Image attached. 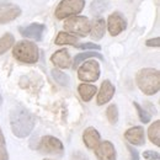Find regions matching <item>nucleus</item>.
I'll return each instance as SVG.
<instances>
[{
	"label": "nucleus",
	"instance_id": "obj_13",
	"mask_svg": "<svg viewBox=\"0 0 160 160\" xmlns=\"http://www.w3.org/2000/svg\"><path fill=\"white\" fill-rule=\"evenodd\" d=\"M124 138L128 140L131 144H134V145H143V144H145V132H144V128L140 127V126H136V127H132V128L127 129L126 133H124Z\"/></svg>",
	"mask_w": 160,
	"mask_h": 160
},
{
	"label": "nucleus",
	"instance_id": "obj_23",
	"mask_svg": "<svg viewBox=\"0 0 160 160\" xmlns=\"http://www.w3.org/2000/svg\"><path fill=\"white\" fill-rule=\"evenodd\" d=\"M51 74H52L53 79L56 80V82H58L59 85H62V86H68L69 85V82H70L69 75H67L62 70H59V69H53L51 72Z\"/></svg>",
	"mask_w": 160,
	"mask_h": 160
},
{
	"label": "nucleus",
	"instance_id": "obj_16",
	"mask_svg": "<svg viewBox=\"0 0 160 160\" xmlns=\"http://www.w3.org/2000/svg\"><path fill=\"white\" fill-rule=\"evenodd\" d=\"M106 31V22L103 19H95L90 23V36L91 38L95 41H100Z\"/></svg>",
	"mask_w": 160,
	"mask_h": 160
},
{
	"label": "nucleus",
	"instance_id": "obj_11",
	"mask_svg": "<svg viewBox=\"0 0 160 160\" xmlns=\"http://www.w3.org/2000/svg\"><path fill=\"white\" fill-rule=\"evenodd\" d=\"M44 30H46V26L43 23H31L28 26L20 27L19 28V32L21 33V36H23L26 38H32V40L41 41Z\"/></svg>",
	"mask_w": 160,
	"mask_h": 160
},
{
	"label": "nucleus",
	"instance_id": "obj_8",
	"mask_svg": "<svg viewBox=\"0 0 160 160\" xmlns=\"http://www.w3.org/2000/svg\"><path fill=\"white\" fill-rule=\"evenodd\" d=\"M21 15V8L11 2H0V25L14 21Z\"/></svg>",
	"mask_w": 160,
	"mask_h": 160
},
{
	"label": "nucleus",
	"instance_id": "obj_33",
	"mask_svg": "<svg viewBox=\"0 0 160 160\" xmlns=\"http://www.w3.org/2000/svg\"><path fill=\"white\" fill-rule=\"evenodd\" d=\"M2 103V98H1V95H0V105Z\"/></svg>",
	"mask_w": 160,
	"mask_h": 160
},
{
	"label": "nucleus",
	"instance_id": "obj_18",
	"mask_svg": "<svg viewBox=\"0 0 160 160\" xmlns=\"http://www.w3.org/2000/svg\"><path fill=\"white\" fill-rule=\"evenodd\" d=\"M148 137L153 144L157 147H160V121H155L150 124L148 129Z\"/></svg>",
	"mask_w": 160,
	"mask_h": 160
},
{
	"label": "nucleus",
	"instance_id": "obj_22",
	"mask_svg": "<svg viewBox=\"0 0 160 160\" xmlns=\"http://www.w3.org/2000/svg\"><path fill=\"white\" fill-rule=\"evenodd\" d=\"M15 43V38L11 33H5L2 37H0V56L5 53L8 49H10Z\"/></svg>",
	"mask_w": 160,
	"mask_h": 160
},
{
	"label": "nucleus",
	"instance_id": "obj_20",
	"mask_svg": "<svg viewBox=\"0 0 160 160\" xmlns=\"http://www.w3.org/2000/svg\"><path fill=\"white\" fill-rule=\"evenodd\" d=\"M89 58H99L100 60H103V57L101 56L100 53H95V52H84V53H79L75 56L74 62H73V68L77 69L82 62H85Z\"/></svg>",
	"mask_w": 160,
	"mask_h": 160
},
{
	"label": "nucleus",
	"instance_id": "obj_2",
	"mask_svg": "<svg viewBox=\"0 0 160 160\" xmlns=\"http://www.w3.org/2000/svg\"><path fill=\"white\" fill-rule=\"evenodd\" d=\"M136 82L145 95H154L160 89V73L154 68H143L136 75Z\"/></svg>",
	"mask_w": 160,
	"mask_h": 160
},
{
	"label": "nucleus",
	"instance_id": "obj_6",
	"mask_svg": "<svg viewBox=\"0 0 160 160\" xmlns=\"http://www.w3.org/2000/svg\"><path fill=\"white\" fill-rule=\"evenodd\" d=\"M78 78L85 82H92L100 78V64L96 60H85L78 68Z\"/></svg>",
	"mask_w": 160,
	"mask_h": 160
},
{
	"label": "nucleus",
	"instance_id": "obj_27",
	"mask_svg": "<svg viewBox=\"0 0 160 160\" xmlns=\"http://www.w3.org/2000/svg\"><path fill=\"white\" fill-rule=\"evenodd\" d=\"M143 157L147 160H160V154L158 152H153V150H145L143 153Z\"/></svg>",
	"mask_w": 160,
	"mask_h": 160
},
{
	"label": "nucleus",
	"instance_id": "obj_5",
	"mask_svg": "<svg viewBox=\"0 0 160 160\" xmlns=\"http://www.w3.org/2000/svg\"><path fill=\"white\" fill-rule=\"evenodd\" d=\"M85 8V0H62L56 11L54 16L58 20H64L72 16H77Z\"/></svg>",
	"mask_w": 160,
	"mask_h": 160
},
{
	"label": "nucleus",
	"instance_id": "obj_15",
	"mask_svg": "<svg viewBox=\"0 0 160 160\" xmlns=\"http://www.w3.org/2000/svg\"><path fill=\"white\" fill-rule=\"evenodd\" d=\"M100 133L98 129H95L94 127H89L84 131L82 133V140L85 143V145L89 148V149H92L95 150V148L100 144Z\"/></svg>",
	"mask_w": 160,
	"mask_h": 160
},
{
	"label": "nucleus",
	"instance_id": "obj_34",
	"mask_svg": "<svg viewBox=\"0 0 160 160\" xmlns=\"http://www.w3.org/2000/svg\"><path fill=\"white\" fill-rule=\"evenodd\" d=\"M44 160H52V159H44Z\"/></svg>",
	"mask_w": 160,
	"mask_h": 160
},
{
	"label": "nucleus",
	"instance_id": "obj_3",
	"mask_svg": "<svg viewBox=\"0 0 160 160\" xmlns=\"http://www.w3.org/2000/svg\"><path fill=\"white\" fill-rule=\"evenodd\" d=\"M12 56L21 63L26 64H35L38 62L40 52L36 43L31 41H20L14 46Z\"/></svg>",
	"mask_w": 160,
	"mask_h": 160
},
{
	"label": "nucleus",
	"instance_id": "obj_10",
	"mask_svg": "<svg viewBox=\"0 0 160 160\" xmlns=\"http://www.w3.org/2000/svg\"><path fill=\"white\" fill-rule=\"evenodd\" d=\"M95 154L99 160H116V149L110 140L100 142L95 148Z\"/></svg>",
	"mask_w": 160,
	"mask_h": 160
},
{
	"label": "nucleus",
	"instance_id": "obj_7",
	"mask_svg": "<svg viewBox=\"0 0 160 160\" xmlns=\"http://www.w3.org/2000/svg\"><path fill=\"white\" fill-rule=\"evenodd\" d=\"M41 153L43 154H49V155H63L64 153V145L58 138L52 137V136H44L42 137L38 144V148Z\"/></svg>",
	"mask_w": 160,
	"mask_h": 160
},
{
	"label": "nucleus",
	"instance_id": "obj_30",
	"mask_svg": "<svg viewBox=\"0 0 160 160\" xmlns=\"http://www.w3.org/2000/svg\"><path fill=\"white\" fill-rule=\"evenodd\" d=\"M70 160H89V158H88L84 153H81V152H77V153H73L72 159Z\"/></svg>",
	"mask_w": 160,
	"mask_h": 160
},
{
	"label": "nucleus",
	"instance_id": "obj_21",
	"mask_svg": "<svg viewBox=\"0 0 160 160\" xmlns=\"http://www.w3.org/2000/svg\"><path fill=\"white\" fill-rule=\"evenodd\" d=\"M108 8V0H94L90 4V12L94 16L101 15Z\"/></svg>",
	"mask_w": 160,
	"mask_h": 160
},
{
	"label": "nucleus",
	"instance_id": "obj_25",
	"mask_svg": "<svg viewBox=\"0 0 160 160\" xmlns=\"http://www.w3.org/2000/svg\"><path fill=\"white\" fill-rule=\"evenodd\" d=\"M133 106L136 107V110H137V112H138V117H139V120L142 123H149L150 122V115L140 106L138 102H133Z\"/></svg>",
	"mask_w": 160,
	"mask_h": 160
},
{
	"label": "nucleus",
	"instance_id": "obj_28",
	"mask_svg": "<svg viewBox=\"0 0 160 160\" xmlns=\"http://www.w3.org/2000/svg\"><path fill=\"white\" fill-rule=\"evenodd\" d=\"M127 149L129 150V153H131V159L129 160H139V154H138V152L132 147V145H127Z\"/></svg>",
	"mask_w": 160,
	"mask_h": 160
},
{
	"label": "nucleus",
	"instance_id": "obj_29",
	"mask_svg": "<svg viewBox=\"0 0 160 160\" xmlns=\"http://www.w3.org/2000/svg\"><path fill=\"white\" fill-rule=\"evenodd\" d=\"M145 44H147L148 47H160V38L159 37H155V38L148 40L145 42Z\"/></svg>",
	"mask_w": 160,
	"mask_h": 160
},
{
	"label": "nucleus",
	"instance_id": "obj_19",
	"mask_svg": "<svg viewBox=\"0 0 160 160\" xmlns=\"http://www.w3.org/2000/svg\"><path fill=\"white\" fill-rule=\"evenodd\" d=\"M54 43L57 46H64V44H72V46H77L78 44V37L70 35V33H67L64 31H62L58 33V36L56 37Z\"/></svg>",
	"mask_w": 160,
	"mask_h": 160
},
{
	"label": "nucleus",
	"instance_id": "obj_31",
	"mask_svg": "<svg viewBox=\"0 0 160 160\" xmlns=\"http://www.w3.org/2000/svg\"><path fill=\"white\" fill-rule=\"evenodd\" d=\"M0 160H9V154L5 145H0Z\"/></svg>",
	"mask_w": 160,
	"mask_h": 160
},
{
	"label": "nucleus",
	"instance_id": "obj_12",
	"mask_svg": "<svg viewBox=\"0 0 160 160\" xmlns=\"http://www.w3.org/2000/svg\"><path fill=\"white\" fill-rule=\"evenodd\" d=\"M115 91H116L115 85H113L110 80L102 81L100 90H99V94H98V99H96L98 105L101 106V105H105V103H107L108 101H111V99H112L113 95H115Z\"/></svg>",
	"mask_w": 160,
	"mask_h": 160
},
{
	"label": "nucleus",
	"instance_id": "obj_32",
	"mask_svg": "<svg viewBox=\"0 0 160 160\" xmlns=\"http://www.w3.org/2000/svg\"><path fill=\"white\" fill-rule=\"evenodd\" d=\"M0 145H5V138H4V134H2L1 128H0Z\"/></svg>",
	"mask_w": 160,
	"mask_h": 160
},
{
	"label": "nucleus",
	"instance_id": "obj_1",
	"mask_svg": "<svg viewBox=\"0 0 160 160\" xmlns=\"http://www.w3.org/2000/svg\"><path fill=\"white\" fill-rule=\"evenodd\" d=\"M36 124L35 116L22 106H16L10 112V127L15 137L26 138L31 134Z\"/></svg>",
	"mask_w": 160,
	"mask_h": 160
},
{
	"label": "nucleus",
	"instance_id": "obj_4",
	"mask_svg": "<svg viewBox=\"0 0 160 160\" xmlns=\"http://www.w3.org/2000/svg\"><path fill=\"white\" fill-rule=\"evenodd\" d=\"M90 20L86 16H72L68 18L64 22V30L67 33H70L73 36L85 37L88 33H90Z\"/></svg>",
	"mask_w": 160,
	"mask_h": 160
},
{
	"label": "nucleus",
	"instance_id": "obj_26",
	"mask_svg": "<svg viewBox=\"0 0 160 160\" xmlns=\"http://www.w3.org/2000/svg\"><path fill=\"white\" fill-rule=\"evenodd\" d=\"M77 48L80 49H92V51H100L101 47L99 44H95V43H91V42H88V43H81V44H77L75 46Z\"/></svg>",
	"mask_w": 160,
	"mask_h": 160
},
{
	"label": "nucleus",
	"instance_id": "obj_24",
	"mask_svg": "<svg viewBox=\"0 0 160 160\" xmlns=\"http://www.w3.org/2000/svg\"><path fill=\"white\" fill-rule=\"evenodd\" d=\"M106 117H107V120L111 124H116L117 123V121H118V108H117V106L115 103H112V105H110L107 107Z\"/></svg>",
	"mask_w": 160,
	"mask_h": 160
},
{
	"label": "nucleus",
	"instance_id": "obj_9",
	"mask_svg": "<svg viewBox=\"0 0 160 160\" xmlns=\"http://www.w3.org/2000/svg\"><path fill=\"white\" fill-rule=\"evenodd\" d=\"M127 27V21L121 12H113L107 19V28L111 36H118Z\"/></svg>",
	"mask_w": 160,
	"mask_h": 160
},
{
	"label": "nucleus",
	"instance_id": "obj_14",
	"mask_svg": "<svg viewBox=\"0 0 160 160\" xmlns=\"http://www.w3.org/2000/svg\"><path fill=\"white\" fill-rule=\"evenodd\" d=\"M51 62L58 67L60 69H67V68H70L72 65V58H70V54L69 52L63 48V49H59L57 52H54L51 57Z\"/></svg>",
	"mask_w": 160,
	"mask_h": 160
},
{
	"label": "nucleus",
	"instance_id": "obj_17",
	"mask_svg": "<svg viewBox=\"0 0 160 160\" xmlns=\"http://www.w3.org/2000/svg\"><path fill=\"white\" fill-rule=\"evenodd\" d=\"M98 89L95 85H91V84H80L79 88H78V92H79L81 100L85 101V102H89L94 98V95L96 94Z\"/></svg>",
	"mask_w": 160,
	"mask_h": 160
}]
</instances>
